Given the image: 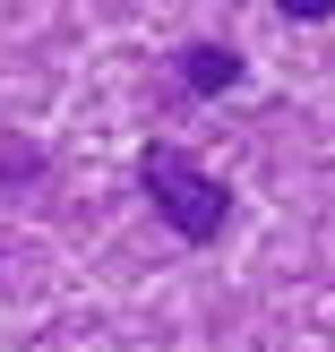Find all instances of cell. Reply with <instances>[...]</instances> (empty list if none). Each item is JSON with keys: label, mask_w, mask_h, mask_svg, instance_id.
<instances>
[{"label": "cell", "mask_w": 335, "mask_h": 352, "mask_svg": "<svg viewBox=\"0 0 335 352\" xmlns=\"http://www.w3.org/2000/svg\"><path fill=\"white\" fill-rule=\"evenodd\" d=\"M138 189H147V206L181 241H215L224 223H233V189H224L189 146H172V138H155V146L138 155Z\"/></svg>", "instance_id": "obj_1"}, {"label": "cell", "mask_w": 335, "mask_h": 352, "mask_svg": "<svg viewBox=\"0 0 335 352\" xmlns=\"http://www.w3.org/2000/svg\"><path fill=\"white\" fill-rule=\"evenodd\" d=\"M172 78H181V95H233V86L250 78V60H241L233 43H181L172 52Z\"/></svg>", "instance_id": "obj_2"}]
</instances>
